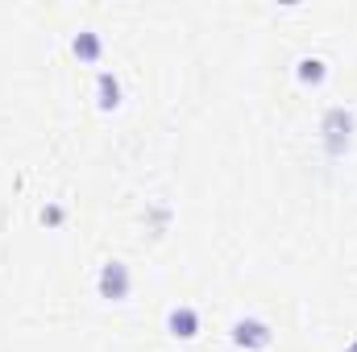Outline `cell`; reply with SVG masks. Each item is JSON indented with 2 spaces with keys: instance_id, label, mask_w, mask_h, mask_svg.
<instances>
[{
  "instance_id": "obj_1",
  "label": "cell",
  "mask_w": 357,
  "mask_h": 352,
  "mask_svg": "<svg viewBox=\"0 0 357 352\" xmlns=\"http://www.w3.org/2000/svg\"><path fill=\"white\" fill-rule=\"evenodd\" d=\"M100 294H104V298H125V294H129V269L121 262L104 265V273H100Z\"/></svg>"
},
{
  "instance_id": "obj_2",
  "label": "cell",
  "mask_w": 357,
  "mask_h": 352,
  "mask_svg": "<svg viewBox=\"0 0 357 352\" xmlns=\"http://www.w3.org/2000/svg\"><path fill=\"white\" fill-rule=\"evenodd\" d=\"M233 340L241 344V349H266L270 344V328L262 319H241L237 328H233Z\"/></svg>"
},
{
  "instance_id": "obj_3",
  "label": "cell",
  "mask_w": 357,
  "mask_h": 352,
  "mask_svg": "<svg viewBox=\"0 0 357 352\" xmlns=\"http://www.w3.org/2000/svg\"><path fill=\"white\" fill-rule=\"evenodd\" d=\"M195 332H199L195 311H191V307H175V311H171V336H178V340H191Z\"/></svg>"
},
{
  "instance_id": "obj_4",
  "label": "cell",
  "mask_w": 357,
  "mask_h": 352,
  "mask_svg": "<svg viewBox=\"0 0 357 352\" xmlns=\"http://www.w3.org/2000/svg\"><path fill=\"white\" fill-rule=\"evenodd\" d=\"M116 104H121V88H116V79L100 75V108H116Z\"/></svg>"
},
{
  "instance_id": "obj_5",
  "label": "cell",
  "mask_w": 357,
  "mask_h": 352,
  "mask_svg": "<svg viewBox=\"0 0 357 352\" xmlns=\"http://www.w3.org/2000/svg\"><path fill=\"white\" fill-rule=\"evenodd\" d=\"M75 54H84V58H96V54H100V42H96L91 33H84V38H75Z\"/></svg>"
},
{
  "instance_id": "obj_6",
  "label": "cell",
  "mask_w": 357,
  "mask_h": 352,
  "mask_svg": "<svg viewBox=\"0 0 357 352\" xmlns=\"http://www.w3.org/2000/svg\"><path fill=\"white\" fill-rule=\"evenodd\" d=\"M303 79H324V63H303Z\"/></svg>"
},
{
  "instance_id": "obj_7",
  "label": "cell",
  "mask_w": 357,
  "mask_h": 352,
  "mask_svg": "<svg viewBox=\"0 0 357 352\" xmlns=\"http://www.w3.org/2000/svg\"><path fill=\"white\" fill-rule=\"evenodd\" d=\"M349 352H357V344H354V349H349Z\"/></svg>"
}]
</instances>
